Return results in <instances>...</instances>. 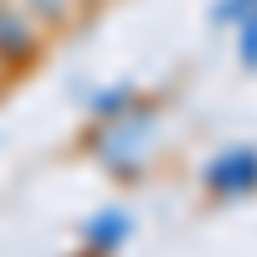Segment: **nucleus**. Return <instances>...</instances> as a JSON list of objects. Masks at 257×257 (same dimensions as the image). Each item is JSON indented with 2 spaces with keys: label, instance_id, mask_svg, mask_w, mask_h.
I'll return each mask as SVG.
<instances>
[{
  "label": "nucleus",
  "instance_id": "obj_1",
  "mask_svg": "<svg viewBox=\"0 0 257 257\" xmlns=\"http://www.w3.org/2000/svg\"><path fill=\"white\" fill-rule=\"evenodd\" d=\"M252 180H257V160H226L211 175V185H221V190H237V185H252Z\"/></svg>",
  "mask_w": 257,
  "mask_h": 257
},
{
  "label": "nucleus",
  "instance_id": "obj_2",
  "mask_svg": "<svg viewBox=\"0 0 257 257\" xmlns=\"http://www.w3.org/2000/svg\"><path fill=\"white\" fill-rule=\"evenodd\" d=\"M123 231H128V221H123V216H103V221H93V226H88V237H93V242H113V237H123Z\"/></svg>",
  "mask_w": 257,
  "mask_h": 257
}]
</instances>
